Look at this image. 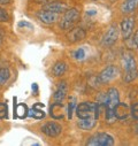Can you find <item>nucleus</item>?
<instances>
[{
	"mask_svg": "<svg viewBox=\"0 0 138 146\" xmlns=\"http://www.w3.org/2000/svg\"><path fill=\"white\" fill-rule=\"evenodd\" d=\"M122 64L125 70L124 82H127V83L132 82L138 75L137 63H136V59H135L133 54L130 52H124L122 55Z\"/></svg>",
	"mask_w": 138,
	"mask_h": 146,
	"instance_id": "nucleus-1",
	"label": "nucleus"
},
{
	"mask_svg": "<svg viewBox=\"0 0 138 146\" xmlns=\"http://www.w3.org/2000/svg\"><path fill=\"white\" fill-rule=\"evenodd\" d=\"M76 115L78 119H89L94 117L98 120L99 117V104H94L91 101H83L76 106Z\"/></svg>",
	"mask_w": 138,
	"mask_h": 146,
	"instance_id": "nucleus-2",
	"label": "nucleus"
},
{
	"mask_svg": "<svg viewBox=\"0 0 138 146\" xmlns=\"http://www.w3.org/2000/svg\"><path fill=\"white\" fill-rule=\"evenodd\" d=\"M80 19V12L76 8H70V9H67L60 21V28L63 30H68V29H72L76 22Z\"/></svg>",
	"mask_w": 138,
	"mask_h": 146,
	"instance_id": "nucleus-3",
	"label": "nucleus"
},
{
	"mask_svg": "<svg viewBox=\"0 0 138 146\" xmlns=\"http://www.w3.org/2000/svg\"><path fill=\"white\" fill-rule=\"evenodd\" d=\"M86 145H89V146H112V145H114V139L108 133L100 132V133L92 136L88 140Z\"/></svg>",
	"mask_w": 138,
	"mask_h": 146,
	"instance_id": "nucleus-4",
	"label": "nucleus"
},
{
	"mask_svg": "<svg viewBox=\"0 0 138 146\" xmlns=\"http://www.w3.org/2000/svg\"><path fill=\"white\" fill-rule=\"evenodd\" d=\"M119 75V70L115 66H108L104 69L97 77V82L99 84H106L111 81H113Z\"/></svg>",
	"mask_w": 138,
	"mask_h": 146,
	"instance_id": "nucleus-5",
	"label": "nucleus"
},
{
	"mask_svg": "<svg viewBox=\"0 0 138 146\" xmlns=\"http://www.w3.org/2000/svg\"><path fill=\"white\" fill-rule=\"evenodd\" d=\"M117 38H119V29H117V27L116 25H111L109 29L106 31V33L104 35V37L101 39V44L104 46H106V47L112 46V45H114L116 43Z\"/></svg>",
	"mask_w": 138,
	"mask_h": 146,
	"instance_id": "nucleus-6",
	"label": "nucleus"
},
{
	"mask_svg": "<svg viewBox=\"0 0 138 146\" xmlns=\"http://www.w3.org/2000/svg\"><path fill=\"white\" fill-rule=\"evenodd\" d=\"M120 102L119 91L115 88H111L106 93V109H112L114 111V107Z\"/></svg>",
	"mask_w": 138,
	"mask_h": 146,
	"instance_id": "nucleus-7",
	"label": "nucleus"
},
{
	"mask_svg": "<svg viewBox=\"0 0 138 146\" xmlns=\"http://www.w3.org/2000/svg\"><path fill=\"white\" fill-rule=\"evenodd\" d=\"M133 27H135V20L132 17H125L122 20L121 22V31H122V36L123 39L128 40L133 31Z\"/></svg>",
	"mask_w": 138,
	"mask_h": 146,
	"instance_id": "nucleus-8",
	"label": "nucleus"
},
{
	"mask_svg": "<svg viewBox=\"0 0 138 146\" xmlns=\"http://www.w3.org/2000/svg\"><path fill=\"white\" fill-rule=\"evenodd\" d=\"M61 125L56 122H47L42 127V131L43 133H45L48 137H56L61 133Z\"/></svg>",
	"mask_w": 138,
	"mask_h": 146,
	"instance_id": "nucleus-9",
	"label": "nucleus"
},
{
	"mask_svg": "<svg viewBox=\"0 0 138 146\" xmlns=\"http://www.w3.org/2000/svg\"><path fill=\"white\" fill-rule=\"evenodd\" d=\"M37 19L45 24H53L58 20V14L47 9H42L37 13Z\"/></svg>",
	"mask_w": 138,
	"mask_h": 146,
	"instance_id": "nucleus-10",
	"label": "nucleus"
},
{
	"mask_svg": "<svg viewBox=\"0 0 138 146\" xmlns=\"http://www.w3.org/2000/svg\"><path fill=\"white\" fill-rule=\"evenodd\" d=\"M67 90H68V85H67V82L66 81H62L58 84V88L54 92V101L55 102H62L63 99L66 98L67 96Z\"/></svg>",
	"mask_w": 138,
	"mask_h": 146,
	"instance_id": "nucleus-11",
	"label": "nucleus"
},
{
	"mask_svg": "<svg viewBox=\"0 0 138 146\" xmlns=\"http://www.w3.org/2000/svg\"><path fill=\"white\" fill-rule=\"evenodd\" d=\"M130 114V109L128 107V105L123 104V102H119L115 107H114V115L116 119L119 120H124L129 116Z\"/></svg>",
	"mask_w": 138,
	"mask_h": 146,
	"instance_id": "nucleus-12",
	"label": "nucleus"
},
{
	"mask_svg": "<svg viewBox=\"0 0 138 146\" xmlns=\"http://www.w3.org/2000/svg\"><path fill=\"white\" fill-rule=\"evenodd\" d=\"M86 36V32L84 29L82 28H74L72 29V31L68 33V39L70 40L72 43H77V42H81L85 38Z\"/></svg>",
	"mask_w": 138,
	"mask_h": 146,
	"instance_id": "nucleus-13",
	"label": "nucleus"
},
{
	"mask_svg": "<svg viewBox=\"0 0 138 146\" xmlns=\"http://www.w3.org/2000/svg\"><path fill=\"white\" fill-rule=\"evenodd\" d=\"M63 112H64V108L62 102H53L50 106V115L55 119V120H60L63 117Z\"/></svg>",
	"mask_w": 138,
	"mask_h": 146,
	"instance_id": "nucleus-14",
	"label": "nucleus"
},
{
	"mask_svg": "<svg viewBox=\"0 0 138 146\" xmlns=\"http://www.w3.org/2000/svg\"><path fill=\"white\" fill-rule=\"evenodd\" d=\"M45 9L50 11V12H53V13H63L68 9V6L66 4H62V3H59V1H54V3H50L45 6Z\"/></svg>",
	"mask_w": 138,
	"mask_h": 146,
	"instance_id": "nucleus-15",
	"label": "nucleus"
},
{
	"mask_svg": "<svg viewBox=\"0 0 138 146\" xmlns=\"http://www.w3.org/2000/svg\"><path fill=\"white\" fill-rule=\"evenodd\" d=\"M97 119H94V117H89V119H80V121H78V127L81 128V129H83V130H91V129H93L94 127H96V124H97Z\"/></svg>",
	"mask_w": 138,
	"mask_h": 146,
	"instance_id": "nucleus-16",
	"label": "nucleus"
},
{
	"mask_svg": "<svg viewBox=\"0 0 138 146\" xmlns=\"http://www.w3.org/2000/svg\"><path fill=\"white\" fill-rule=\"evenodd\" d=\"M28 107L25 104H19L14 107V119H25L28 116Z\"/></svg>",
	"mask_w": 138,
	"mask_h": 146,
	"instance_id": "nucleus-17",
	"label": "nucleus"
},
{
	"mask_svg": "<svg viewBox=\"0 0 138 146\" xmlns=\"http://www.w3.org/2000/svg\"><path fill=\"white\" fill-rule=\"evenodd\" d=\"M66 69H67V64H66L63 61H58V62L53 66V68H52V72H53V75H54V76L59 77V76H61V75L64 74Z\"/></svg>",
	"mask_w": 138,
	"mask_h": 146,
	"instance_id": "nucleus-18",
	"label": "nucleus"
},
{
	"mask_svg": "<svg viewBox=\"0 0 138 146\" xmlns=\"http://www.w3.org/2000/svg\"><path fill=\"white\" fill-rule=\"evenodd\" d=\"M138 5V0H125L122 5V12L123 13H132Z\"/></svg>",
	"mask_w": 138,
	"mask_h": 146,
	"instance_id": "nucleus-19",
	"label": "nucleus"
},
{
	"mask_svg": "<svg viewBox=\"0 0 138 146\" xmlns=\"http://www.w3.org/2000/svg\"><path fill=\"white\" fill-rule=\"evenodd\" d=\"M28 116L36 119V120H42L45 117V113L42 109H37V107H32L30 111H28Z\"/></svg>",
	"mask_w": 138,
	"mask_h": 146,
	"instance_id": "nucleus-20",
	"label": "nucleus"
},
{
	"mask_svg": "<svg viewBox=\"0 0 138 146\" xmlns=\"http://www.w3.org/2000/svg\"><path fill=\"white\" fill-rule=\"evenodd\" d=\"M11 78V71L8 68H1L0 69V85H4L8 82Z\"/></svg>",
	"mask_w": 138,
	"mask_h": 146,
	"instance_id": "nucleus-21",
	"label": "nucleus"
},
{
	"mask_svg": "<svg viewBox=\"0 0 138 146\" xmlns=\"http://www.w3.org/2000/svg\"><path fill=\"white\" fill-rule=\"evenodd\" d=\"M8 116V107L6 102H0V120L7 119Z\"/></svg>",
	"mask_w": 138,
	"mask_h": 146,
	"instance_id": "nucleus-22",
	"label": "nucleus"
},
{
	"mask_svg": "<svg viewBox=\"0 0 138 146\" xmlns=\"http://www.w3.org/2000/svg\"><path fill=\"white\" fill-rule=\"evenodd\" d=\"M73 56L76 60H83L85 58V50L84 48H78L73 53Z\"/></svg>",
	"mask_w": 138,
	"mask_h": 146,
	"instance_id": "nucleus-23",
	"label": "nucleus"
},
{
	"mask_svg": "<svg viewBox=\"0 0 138 146\" xmlns=\"http://www.w3.org/2000/svg\"><path fill=\"white\" fill-rule=\"evenodd\" d=\"M76 107V99L73 98L72 101L69 102V106H68V117L72 119L73 117V112H74V108Z\"/></svg>",
	"mask_w": 138,
	"mask_h": 146,
	"instance_id": "nucleus-24",
	"label": "nucleus"
},
{
	"mask_svg": "<svg viewBox=\"0 0 138 146\" xmlns=\"http://www.w3.org/2000/svg\"><path fill=\"white\" fill-rule=\"evenodd\" d=\"M9 20V15L7 11H5L3 7H0V22H7Z\"/></svg>",
	"mask_w": 138,
	"mask_h": 146,
	"instance_id": "nucleus-25",
	"label": "nucleus"
},
{
	"mask_svg": "<svg viewBox=\"0 0 138 146\" xmlns=\"http://www.w3.org/2000/svg\"><path fill=\"white\" fill-rule=\"evenodd\" d=\"M131 114H132V116L135 117V119H137L138 120V102H135V104H132V106H131Z\"/></svg>",
	"mask_w": 138,
	"mask_h": 146,
	"instance_id": "nucleus-26",
	"label": "nucleus"
},
{
	"mask_svg": "<svg viewBox=\"0 0 138 146\" xmlns=\"http://www.w3.org/2000/svg\"><path fill=\"white\" fill-rule=\"evenodd\" d=\"M131 46H133V48H138V30L135 32L133 37L131 38Z\"/></svg>",
	"mask_w": 138,
	"mask_h": 146,
	"instance_id": "nucleus-27",
	"label": "nucleus"
},
{
	"mask_svg": "<svg viewBox=\"0 0 138 146\" xmlns=\"http://www.w3.org/2000/svg\"><path fill=\"white\" fill-rule=\"evenodd\" d=\"M17 25H19V28H28V29H33V25H32L31 23L27 22V21H20V22L17 23Z\"/></svg>",
	"mask_w": 138,
	"mask_h": 146,
	"instance_id": "nucleus-28",
	"label": "nucleus"
},
{
	"mask_svg": "<svg viewBox=\"0 0 138 146\" xmlns=\"http://www.w3.org/2000/svg\"><path fill=\"white\" fill-rule=\"evenodd\" d=\"M31 89H32V92H33L34 96H37V94H38V85H37V83H32Z\"/></svg>",
	"mask_w": 138,
	"mask_h": 146,
	"instance_id": "nucleus-29",
	"label": "nucleus"
},
{
	"mask_svg": "<svg viewBox=\"0 0 138 146\" xmlns=\"http://www.w3.org/2000/svg\"><path fill=\"white\" fill-rule=\"evenodd\" d=\"M4 37H5V32H4L3 28L0 27V45H1V44H3V42H4Z\"/></svg>",
	"mask_w": 138,
	"mask_h": 146,
	"instance_id": "nucleus-30",
	"label": "nucleus"
},
{
	"mask_svg": "<svg viewBox=\"0 0 138 146\" xmlns=\"http://www.w3.org/2000/svg\"><path fill=\"white\" fill-rule=\"evenodd\" d=\"M9 3H11V0H0V5H6Z\"/></svg>",
	"mask_w": 138,
	"mask_h": 146,
	"instance_id": "nucleus-31",
	"label": "nucleus"
},
{
	"mask_svg": "<svg viewBox=\"0 0 138 146\" xmlns=\"http://www.w3.org/2000/svg\"><path fill=\"white\" fill-rule=\"evenodd\" d=\"M36 3H39V4H46V3H51L50 0H36Z\"/></svg>",
	"mask_w": 138,
	"mask_h": 146,
	"instance_id": "nucleus-32",
	"label": "nucleus"
},
{
	"mask_svg": "<svg viewBox=\"0 0 138 146\" xmlns=\"http://www.w3.org/2000/svg\"><path fill=\"white\" fill-rule=\"evenodd\" d=\"M33 107H42V108H43V107H44V104H36Z\"/></svg>",
	"mask_w": 138,
	"mask_h": 146,
	"instance_id": "nucleus-33",
	"label": "nucleus"
},
{
	"mask_svg": "<svg viewBox=\"0 0 138 146\" xmlns=\"http://www.w3.org/2000/svg\"><path fill=\"white\" fill-rule=\"evenodd\" d=\"M88 14L89 15H94V14H97V12H88Z\"/></svg>",
	"mask_w": 138,
	"mask_h": 146,
	"instance_id": "nucleus-34",
	"label": "nucleus"
},
{
	"mask_svg": "<svg viewBox=\"0 0 138 146\" xmlns=\"http://www.w3.org/2000/svg\"><path fill=\"white\" fill-rule=\"evenodd\" d=\"M137 130H138V125H137Z\"/></svg>",
	"mask_w": 138,
	"mask_h": 146,
	"instance_id": "nucleus-35",
	"label": "nucleus"
}]
</instances>
